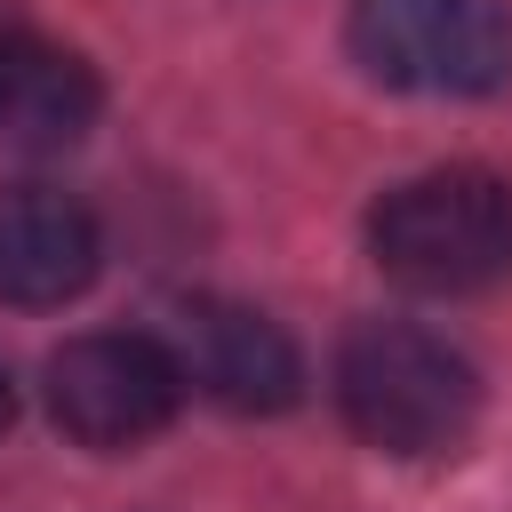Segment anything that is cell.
Returning a JSON list of instances; mask_svg holds the SVG:
<instances>
[{"label":"cell","mask_w":512,"mask_h":512,"mask_svg":"<svg viewBox=\"0 0 512 512\" xmlns=\"http://www.w3.org/2000/svg\"><path fill=\"white\" fill-rule=\"evenodd\" d=\"M376 264L416 296H480L512 280V184L488 168H432L376 200Z\"/></svg>","instance_id":"7a4b0ae2"},{"label":"cell","mask_w":512,"mask_h":512,"mask_svg":"<svg viewBox=\"0 0 512 512\" xmlns=\"http://www.w3.org/2000/svg\"><path fill=\"white\" fill-rule=\"evenodd\" d=\"M352 56L408 96H488L512 80L504 0H352Z\"/></svg>","instance_id":"3957f363"},{"label":"cell","mask_w":512,"mask_h":512,"mask_svg":"<svg viewBox=\"0 0 512 512\" xmlns=\"http://www.w3.org/2000/svg\"><path fill=\"white\" fill-rule=\"evenodd\" d=\"M96 120V72L40 32H0V144L8 152H64Z\"/></svg>","instance_id":"52a82bcc"},{"label":"cell","mask_w":512,"mask_h":512,"mask_svg":"<svg viewBox=\"0 0 512 512\" xmlns=\"http://www.w3.org/2000/svg\"><path fill=\"white\" fill-rule=\"evenodd\" d=\"M344 424L384 456H456L480 416L472 360L416 320H360L336 344Z\"/></svg>","instance_id":"6da1fadb"},{"label":"cell","mask_w":512,"mask_h":512,"mask_svg":"<svg viewBox=\"0 0 512 512\" xmlns=\"http://www.w3.org/2000/svg\"><path fill=\"white\" fill-rule=\"evenodd\" d=\"M104 264L88 200L56 184H0V304H72Z\"/></svg>","instance_id":"8992f818"},{"label":"cell","mask_w":512,"mask_h":512,"mask_svg":"<svg viewBox=\"0 0 512 512\" xmlns=\"http://www.w3.org/2000/svg\"><path fill=\"white\" fill-rule=\"evenodd\" d=\"M16 416V392H8V368H0V424Z\"/></svg>","instance_id":"ba28073f"},{"label":"cell","mask_w":512,"mask_h":512,"mask_svg":"<svg viewBox=\"0 0 512 512\" xmlns=\"http://www.w3.org/2000/svg\"><path fill=\"white\" fill-rule=\"evenodd\" d=\"M168 352H176L184 384H200L216 408H240V416H280L304 392V360L280 336V320H264L256 304H232V296H192L176 312Z\"/></svg>","instance_id":"5b68a950"},{"label":"cell","mask_w":512,"mask_h":512,"mask_svg":"<svg viewBox=\"0 0 512 512\" xmlns=\"http://www.w3.org/2000/svg\"><path fill=\"white\" fill-rule=\"evenodd\" d=\"M184 400V368L160 336H72L48 352V416L80 440V448H136L152 440Z\"/></svg>","instance_id":"277c9868"}]
</instances>
